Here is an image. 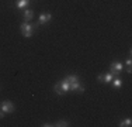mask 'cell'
Here are the masks:
<instances>
[{"label":"cell","instance_id":"cell-11","mask_svg":"<svg viewBox=\"0 0 132 127\" xmlns=\"http://www.w3.org/2000/svg\"><path fill=\"white\" fill-rule=\"evenodd\" d=\"M53 126L55 127H69L70 126V122L69 120H58V122L53 123Z\"/></svg>","mask_w":132,"mask_h":127},{"label":"cell","instance_id":"cell-12","mask_svg":"<svg viewBox=\"0 0 132 127\" xmlns=\"http://www.w3.org/2000/svg\"><path fill=\"white\" fill-rule=\"evenodd\" d=\"M132 124V119L131 117H127V119H122L121 122H119V127H129Z\"/></svg>","mask_w":132,"mask_h":127},{"label":"cell","instance_id":"cell-5","mask_svg":"<svg viewBox=\"0 0 132 127\" xmlns=\"http://www.w3.org/2000/svg\"><path fill=\"white\" fill-rule=\"evenodd\" d=\"M86 90V88H84V85L79 81H75L70 83V92H76V93H83V92Z\"/></svg>","mask_w":132,"mask_h":127},{"label":"cell","instance_id":"cell-9","mask_svg":"<svg viewBox=\"0 0 132 127\" xmlns=\"http://www.w3.org/2000/svg\"><path fill=\"white\" fill-rule=\"evenodd\" d=\"M59 85H61L62 90H63L65 93H68V92H70V82H68L65 78H63V81H61V82H59Z\"/></svg>","mask_w":132,"mask_h":127},{"label":"cell","instance_id":"cell-10","mask_svg":"<svg viewBox=\"0 0 132 127\" xmlns=\"http://www.w3.org/2000/svg\"><path fill=\"white\" fill-rule=\"evenodd\" d=\"M111 85H112V88H115V89H119L122 86V79H121V76H117V78H114L111 81Z\"/></svg>","mask_w":132,"mask_h":127},{"label":"cell","instance_id":"cell-8","mask_svg":"<svg viewBox=\"0 0 132 127\" xmlns=\"http://www.w3.org/2000/svg\"><path fill=\"white\" fill-rule=\"evenodd\" d=\"M30 3H31V0H17L15 2V7L18 10H24V9H27L30 6Z\"/></svg>","mask_w":132,"mask_h":127},{"label":"cell","instance_id":"cell-1","mask_svg":"<svg viewBox=\"0 0 132 127\" xmlns=\"http://www.w3.org/2000/svg\"><path fill=\"white\" fill-rule=\"evenodd\" d=\"M37 27H38V25H32L31 23H26V21H24L20 27V31H21V34H23V37L30 38V37H32L34 33L37 31Z\"/></svg>","mask_w":132,"mask_h":127},{"label":"cell","instance_id":"cell-4","mask_svg":"<svg viewBox=\"0 0 132 127\" xmlns=\"http://www.w3.org/2000/svg\"><path fill=\"white\" fill-rule=\"evenodd\" d=\"M114 78L115 76L112 75L111 72H105V74L97 75V82H100V83H111V81Z\"/></svg>","mask_w":132,"mask_h":127},{"label":"cell","instance_id":"cell-7","mask_svg":"<svg viewBox=\"0 0 132 127\" xmlns=\"http://www.w3.org/2000/svg\"><path fill=\"white\" fill-rule=\"evenodd\" d=\"M32 18H34V10L32 9H24L23 10V20L26 21V23H30Z\"/></svg>","mask_w":132,"mask_h":127},{"label":"cell","instance_id":"cell-6","mask_svg":"<svg viewBox=\"0 0 132 127\" xmlns=\"http://www.w3.org/2000/svg\"><path fill=\"white\" fill-rule=\"evenodd\" d=\"M52 18V14L51 13H41L39 17H38V24L44 25V24H48Z\"/></svg>","mask_w":132,"mask_h":127},{"label":"cell","instance_id":"cell-14","mask_svg":"<svg viewBox=\"0 0 132 127\" xmlns=\"http://www.w3.org/2000/svg\"><path fill=\"white\" fill-rule=\"evenodd\" d=\"M65 79H66L68 82H70V83H72V82H75V81H79V76H77V75H75V74H72V75L65 76Z\"/></svg>","mask_w":132,"mask_h":127},{"label":"cell","instance_id":"cell-3","mask_svg":"<svg viewBox=\"0 0 132 127\" xmlns=\"http://www.w3.org/2000/svg\"><path fill=\"white\" fill-rule=\"evenodd\" d=\"M0 110H3L6 114H7V113H13L15 110V106H14V103L11 100H3L2 104H0Z\"/></svg>","mask_w":132,"mask_h":127},{"label":"cell","instance_id":"cell-15","mask_svg":"<svg viewBox=\"0 0 132 127\" xmlns=\"http://www.w3.org/2000/svg\"><path fill=\"white\" fill-rule=\"evenodd\" d=\"M125 66H127V72H128V74H131V72H132V69H131V66H132V59H131V58L127 59V62H125Z\"/></svg>","mask_w":132,"mask_h":127},{"label":"cell","instance_id":"cell-2","mask_svg":"<svg viewBox=\"0 0 132 127\" xmlns=\"http://www.w3.org/2000/svg\"><path fill=\"white\" fill-rule=\"evenodd\" d=\"M124 71V64L121 61H112L110 64V72L117 78V76H121V72Z\"/></svg>","mask_w":132,"mask_h":127},{"label":"cell","instance_id":"cell-16","mask_svg":"<svg viewBox=\"0 0 132 127\" xmlns=\"http://www.w3.org/2000/svg\"><path fill=\"white\" fill-rule=\"evenodd\" d=\"M42 127H53V123H42Z\"/></svg>","mask_w":132,"mask_h":127},{"label":"cell","instance_id":"cell-13","mask_svg":"<svg viewBox=\"0 0 132 127\" xmlns=\"http://www.w3.org/2000/svg\"><path fill=\"white\" fill-rule=\"evenodd\" d=\"M53 90H55V93L59 95V96H63V95H65V92L62 90V88H61V85H59V82H58V83H55V86H53Z\"/></svg>","mask_w":132,"mask_h":127},{"label":"cell","instance_id":"cell-17","mask_svg":"<svg viewBox=\"0 0 132 127\" xmlns=\"http://www.w3.org/2000/svg\"><path fill=\"white\" fill-rule=\"evenodd\" d=\"M4 117H6V113L3 110H0V119H4Z\"/></svg>","mask_w":132,"mask_h":127}]
</instances>
